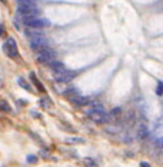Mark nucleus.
I'll return each mask as SVG.
<instances>
[{"label":"nucleus","mask_w":163,"mask_h":167,"mask_svg":"<svg viewBox=\"0 0 163 167\" xmlns=\"http://www.w3.org/2000/svg\"><path fill=\"white\" fill-rule=\"evenodd\" d=\"M19 15L23 17V20L26 19H32V17H37L39 15V9L37 6H19Z\"/></svg>","instance_id":"obj_1"},{"label":"nucleus","mask_w":163,"mask_h":167,"mask_svg":"<svg viewBox=\"0 0 163 167\" xmlns=\"http://www.w3.org/2000/svg\"><path fill=\"white\" fill-rule=\"evenodd\" d=\"M23 23H25V26L32 27V29H43V27L49 26L50 22L49 20L41 19V17H32V19H26V20H23Z\"/></svg>","instance_id":"obj_2"},{"label":"nucleus","mask_w":163,"mask_h":167,"mask_svg":"<svg viewBox=\"0 0 163 167\" xmlns=\"http://www.w3.org/2000/svg\"><path fill=\"white\" fill-rule=\"evenodd\" d=\"M53 56H55V53L52 50L44 49V50H41L40 53H37L36 59H37V62L40 64H50L53 62Z\"/></svg>","instance_id":"obj_3"},{"label":"nucleus","mask_w":163,"mask_h":167,"mask_svg":"<svg viewBox=\"0 0 163 167\" xmlns=\"http://www.w3.org/2000/svg\"><path fill=\"white\" fill-rule=\"evenodd\" d=\"M3 49H4V52L7 53L9 57H16L17 56V44H16V40L13 39V37H9L7 41L4 43V46H3Z\"/></svg>","instance_id":"obj_4"},{"label":"nucleus","mask_w":163,"mask_h":167,"mask_svg":"<svg viewBox=\"0 0 163 167\" xmlns=\"http://www.w3.org/2000/svg\"><path fill=\"white\" fill-rule=\"evenodd\" d=\"M149 136V130H147V126L145 123H139V127H138V139L143 140Z\"/></svg>","instance_id":"obj_5"},{"label":"nucleus","mask_w":163,"mask_h":167,"mask_svg":"<svg viewBox=\"0 0 163 167\" xmlns=\"http://www.w3.org/2000/svg\"><path fill=\"white\" fill-rule=\"evenodd\" d=\"M50 67L55 70V73H63L67 70L62 62H52V63H50Z\"/></svg>","instance_id":"obj_6"},{"label":"nucleus","mask_w":163,"mask_h":167,"mask_svg":"<svg viewBox=\"0 0 163 167\" xmlns=\"http://www.w3.org/2000/svg\"><path fill=\"white\" fill-rule=\"evenodd\" d=\"M70 100H72V102H73L74 104H77V106H83V104H87V103H89L87 97H82V96H76V97H70Z\"/></svg>","instance_id":"obj_7"},{"label":"nucleus","mask_w":163,"mask_h":167,"mask_svg":"<svg viewBox=\"0 0 163 167\" xmlns=\"http://www.w3.org/2000/svg\"><path fill=\"white\" fill-rule=\"evenodd\" d=\"M30 79H32V81L34 83V84H36V86H37V89H39L40 91H44V87H43V84H41L40 81H39V79L36 77V74H34V73H32V74H30Z\"/></svg>","instance_id":"obj_8"},{"label":"nucleus","mask_w":163,"mask_h":167,"mask_svg":"<svg viewBox=\"0 0 163 167\" xmlns=\"http://www.w3.org/2000/svg\"><path fill=\"white\" fill-rule=\"evenodd\" d=\"M135 120H136V117H135V111L133 110H129L127 111V114H126V121H129V124H133L135 123Z\"/></svg>","instance_id":"obj_9"},{"label":"nucleus","mask_w":163,"mask_h":167,"mask_svg":"<svg viewBox=\"0 0 163 167\" xmlns=\"http://www.w3.org/2000/svg\"><path fill=\"white\" fill-rule=\"evenodd\" d=\"M0 111H10V106L6 100L0 99Z\"/></svg>","instance_id":"obj_10"},{"label":"nucleus","mask_w":163,"mask_h":167,"mask_svg":"<svg viewBox=\"0 0 163 167\" xmlns=\"http://www.w3.org/2000/svg\"><path fill=\"white\" fill-rule=\"evenodd\" d=\"M66 143H84V139H80V137H67Z\"/></svg>","instance_id":"obj_11"},{"label":"nucleus","mask_w":163,"mask_h":167,"mask_svg":"<svg viewBox=\"0 0 163 167\" xmlns=\"http://www.w3.org/2000/svg\"><path fill=\"white\" fill-rule=\"evenodd\" d=\"M83 164H84V167H95V166H96L95 160L90 159V157H86V159H83Z\"/></svg>","instance_id":"obj_12"},{"label":"nucleus","mask_w":163,"mask_h":167,"mask_svg":"<svg viewBox=\"0 0 163 167\" xmlns=\"http://www.w3.org/2000/svg\"><path fill=\"white\" fill-rule=\"evenodd\" d=\"M19 84H20V86H22V87L23 89H26V90H27V91H30V93H32L33 90H32V87H30V86H29V84H27V83H26L25 80L23 79H19Z\"/></svg>","instance_id":"obj_13"},{"label":"nucleus","mask_w":163,"mask_h":167,"mask_svg":"<svg viewBox=\"0 0 163 167\" xmlns=\"http://www.w3.org/2000/svg\"><path fill=\"white\" fill-rule=\"evenodd\" d=\"M109 114H110V116L114 119V116H120V114H122V109H120V107H114V109L110 111Z\"/></svg>","instance_id":"obj_14"},{"label":"nucleus","mask_w":163,"mask_h":167,"mask_svg":"<svg viewBox=\"0 0 163 167\" xmlns=\"http://www.w3.org/2000/svg\"><path fill=\"white\" fill-rule=\"evenodd\" d=\"M156 93L160 96L163 94V83H159V86H157V90H156Z\"/></svg>","instance_id":"obj_15"},{"label":"nucleus","mask_w":163,"mask_h":167,"mask_svg":"<svg viewBox=\"0 0 163 167\" xmlns=\"http://www.w3.org/2000/svg\"><path fill=\"white\" fill-rule=\"evenodd\" d=\"M27 161H29V163H36V161H37V157H36V156H27Z\"/></svg>","instance_id":"obj_16"},{"label":"nucleus","mask_w":163,"mask_h":167,"mask_svg":"<svg viewBox=\"0 0 163 167\" xmlns=\"http://www.w3.org/2000/svg\"><path fill=\"white\" fill-rule=\"evenodd\" d=\"M156 146H157V147H160V149H163V137H162V139H157Z\"/></svg>","instance_id":"obj_17"},{"label":"nucleus","mask_w":163,"mask_h":167,"mask_svg":"<svg viewBox=\"0 0 163 167\" xmlns=\"http://www.w3.org/2000/svg\"><path fill=\"white\" fill-rule=\"evenodd\" d=\"M140 167H150V164L146 163V161H142V163H140Z\"/></svg>","instance_id":"obj_18"},{"label":"nucleus","mask_w":163,"mask_h":167,"mask_svg":"<svg viewBox=\"0 0 163 167\" xmlns=\"http://www.w3.org/2000/svg\"><path fill=\"white\" fill-rule=\"evenodd\" d=\"M1 86H3V83H1V79H0V89H1Z\"/></svg>","instance_id":"obj_19"}]
</instances>
